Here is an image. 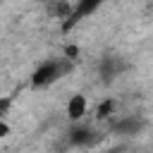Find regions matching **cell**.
<instances>
[{"label": "cell", "instance_id": "6da1fadb", "mask_svg": "<svg viewBox=\"0 0 153 153\" xmlns=\"http://www.w3.org/2000/svg\"><path fill=\"white\" fill-rule=\"evenodd\" d=\"M67 69H69L67 62H62V60H48V62H43V65L33 72L31 81H33V86H48V84H53L55 79H60V74L67 72Z\"/></svg>", "mask_w": 153, "mask_h": 153}, {"label": "cell", "instance_id": "7a4b0ae2", "mask_svg": "<svg viewBox=\"0 0 153 153\" xmlns=\"http://www.w3.org/2000/svg\"><path fill=\"white\" fill-rule=\"evenodd\" d=\"M86 108H88L86 98L76 93V96H72V98H69V103H67V117H69V120H76V122H79V120H81V117L86 115Z\"/></svg>", "mask_w": 153, "mask_h": 153}, {"label": "cell", "instance_id": "3957f363", "mask_svg": "<svg viewBox=\"0 0 153 153\" xmlns=\"http://www.w3.org/2000/svg\"><path fill=\"white\" fill-rule=\"evenodd\" d=\"M69 139H72L74 146H88V143L96 139V134H93L88 127H74V129L69 131Z\"/></svg>", "mask_w": 153, "mask_h": 153}, {"label": "cell", "instance_id": "277c9868", "mask_svg": "<svg viewBox=\"0 0 153 153\" xmlns=\"http://www.w3.org/2000/svg\"><path fill=\"white\" fill-rule=\"evenodd\" d=\"M139 127H141V124H139L134 117H127V120H122V122H117V124H115V129H117L120 134H134Z\"/></svg>", "mask_w": 153, "mask_h": 153}, {"label": "cell", "instance_id": "5b68a950", "mask_svg": "<svg viewBox=\"0 0 153 153\" xmlns=\"http://www.w3.org/2000/svg\"><path fill=\"white\" fill-rule=\"evenodd\" d=\"M103 0H81L79 2V10H74V14H86V12H91L96 5H100Z\"/></svg>", "mask_w": 153, "mask_h": 153}]
</instances>
